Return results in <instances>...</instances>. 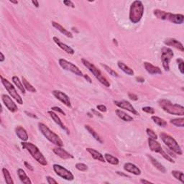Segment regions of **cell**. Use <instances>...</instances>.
Instances as JSON below:
<instances>
[{"mask_svg":"<svg viewBox=\"0 0 184 184\" xmlns=\"http://www.w3.org/2000/svg\"><path fill=\"white\" fill-rule=\"evenodd\" d=\"M21 144L22 148L26 149L30 153L32 157H33L38 163H40V164L42 165H44V166L48 165L47 160H46L44 155H43V153H41L40 150H39V148L36 145H34V144L31 143V142H22Z\"/></svg>","mask_w":184,"mask_h":184,"instance_id":"6da1fadb","label":"cell"},{"mask_svg":"<svg viewBox=\"0 0 184 184\" xmlns=\"http://www.w3.org/2000/svg\"><path fill=\"white\" fill-rule=\"evenodd\" d=\"M158 104L160 107L167 113L181 117L184 115V107L183 106L177 104H172L167 99H160Z\"/></svg>","mask_w":184,"mask_h":184,"instance_id":"7a4b0ae2","label":"cell"},{"mask_svg":"<svg viewBox=\"0 0 184 184\" xmlns=\"http://www.w3.org/2000/svg\"><path fill=\"white\" fill-rule=\"evenodd\" d=\"M144 13V6L141 1L136 0L131 4L130 10V21L134 24L139 22L141 20Z\"/></svg>","mask_w":184,"mask_h":184,"instance_id":"3957f363","label":"cell"},{"mask_svg":"<svg viewBox=\"0 0 184 184\" xmlns=\"http://www.w3.org/2000/svg\"><path fill=\"white\" fill-rule=\"evenodd\" d=\"M153 14L158 19L168 20V21L174 23V24L181 25L183 24L184 21V16L181 15V14H172L160 10H155L153 12Z\"/></svg>","mask_w":184,"mask_h":184,"instance_id":"277c9868","label":"cell"},{"mask_svg":"<svg viewBox=\"0 0 184 184\" xmlns=\"http://www.w3.org/2000/svg\"><path fill=\"white\" fill-rule=\"evenodd\" d=\"M38 128L43 136H44L48 141H50L51 143L54 144L55 145H56L58 147H63V142L61 140V138H60V137L58 135H56V133L50 130V129L48 128V126H46L45 124L39 123Z\"/></svg>","mask_w":184,"mask_h":184,"instance_id":"5b68a950","label":"cell"},{"mask_svg":"<svg viewBox=\"0 0 184 184\" xmlns=\"http://www.w3.org/2000/svg\"><path fill=\"white\" fill-rule=\"evenodd\" d=\"M82 63L84 64L85 67H86L89 69V71L94 75V76L99 81L101 84H102L104 86L106 87H109L110 86V83L108 81V80L106 79L105 76H104L102 73L101 72L99 69H98L94 65L93 63H91L87 60L82 58L81 59Z\"/></svg>","mask_w":184,"mask_h":184,"instance_id":"8992f818","label":"cell"},{"mask_svg":"<svg viewBox=\"0 0 184 184\" xmlns=\"http://www.w3.org/2000/svg\"><path fill=\"white\" fill-rule=\"evenodd\" d=\"M160 137L161 138V140H163V142L166 145L168 148L171 150H172L173 153L178 155H182V150H181L180 145H179L178 142H176V140H175L173 137L165 132H161Z\"/></svg>","mask_w":184,"mask_h":184,"instance_id":"52a82bcc","label":"cell"},{"mask_svg":"<svg viewBox=\"0 0 184 184\" xmlns=\"http://www.w3.org/2000/svg\"><path fill=\"white\" fill-rule=\"evenodd\" d=\"M148 145H149L150 149L153 152H155V153L161 154V155H162L165 160L169 161L170 163H175L174 160H172V158L171 157V156H170L169 155H168V154L165 153L164 150H163L162 147H161V145H160V144L156 140L152 139V138L149 137Z\"/></svg>","mask_w":184,"mask_h":184,"instance_id":"ba28073f","label":"cell"},{"mask_svg":"<svg viewBox=\"0 0 184 184\" xmlns=\"http://www.w3.org/2000/svg\"><path fill=\"white\" fill-rule=\"evenodd\" d=\"M1 80H2V84L4 85V88H5L6 90L9 92V94H10L12 97L15 99L16 102H17L18 104H22L23 101L22 99L21 96H20V94L17 93V91L15 89V86H14L7 79H4L2 76H1Z\"/></svg>","mask_w":184,"mask_h":184,"instance_id":"9c48e42d","label":"cell"},{"mask_svg":"<svg viewBox=\"0 0 184 184\" xmlns=\"http://www.w3.org/2000/svg\"><path fill=\"white\" fill-rule=\"evenodd\" d=\"M173 56L174 53L171 48L163 47L161 50V61L165 71H168L170 70V62Z\"/></svg>","mask_w":184,"mask_h":184,"instance_id":"30bf717a","label":"cell"},{"mask_svg":"<svg viewBox=\"0 0 184 184\" xmlns=\"http://www.w3.org/2000/svg\"><path fill=\"white\" fill-rule=\"evenodd\" d=\"M58 63L60 66L63 69H64V70L70 71V72L74 73L75 75L79 76H84L82 71L80 70L79 67H77L76 66L74 65V64L72 63H71V62L66 61V60L63 58H61L59 59Z\"/></svg>","mask_w":184,"mask_h":184,"instance_id":"8fae6325","label":"cell"},{"mask_svg":"<svg viewBox=\"0 0 184 184\" xmlns=\"http://www.w3.org/2000/svg\"><path fill=\"white\" fill-rule=\"evenodd\" d=\"M53 168L55 172H56L58 176L66 179V180L73 181L74 179V176H73L72 172L65 168L64 167L61 166V165L54 164L53 166Z\"/></svg>","mask_w":184,"mask_h":184,"instance_id":"7c38bea8","label":"cell"},{"mask_svg":"<svg viewBox=\"0 0 184 184\" xmlns=\"http://www.w3.org/2000/svg\"><path fill=\"white\" fill-rule=\"evenodd\" d=\"M114 104L117 106V107H118L119 108H121V109H126L129 111L131 113L134 114L135 115H138V112L136 111V109H135L134 107L131 104L127 102V101L126 100H121V101H114Z\"/></svg>","mask_w":184,"mask_h":184,"instance_id":"4fadbf2b","label":"cell"},{"mask_svg":"<svg viewBox=\"0 0 184 184\" xmlns=\"http://www.w3.org/2000/svg\"><path fill=\"white\" fill-rule=\"evenodd\" d=\"M2 99L3 102L4 104L5 105V107L10 110L12 112H15L18 110L17 106L16 105V104L13 102V100L6 94H2Z\"/></svg>","mask_w":184,"mask_h":184,"instance_id":"5bb4252c","label":"cell"},{"mask_svg":"<svg viewBox=\"0 0 184 184\" xmlns=\"http://www.w3.org/2000/svg\"><path fill=\"white\" fill-rule=\"evenodd\" d=\"M53 96L56 97L57 99H58L60 102H61L63 104H64L66 107H71V103L68 96L66 95L65 93L62 92L61 91L59 90H55L52 92Z\"/></svg>","mask_w":184,"mask_h":184,"instance_id":"9a60e30c","label":"cell"},{"mask_svg":"<svg viewBox=\"0 0 184 184\" xmlns=\"http://www.w3.org/2000/svg\"><path fill=\"white\" fill-rule=\"evenodd\" d=\"M164 43L168 46H172V47L176 48V49H178V50H180V51H181V52L184 51L183 44L180 42V41L176 40V39L167 38L165 40Z\"/></svg>","mask_w":184,"mask_h":184,"instance_id":"2e32d148","label":"cell"},{"mask_svg":"<svg viewBox=\"0 0 184 184\" xmlns=\"http://www.w3.org/2000/svg\"><path fill=\"white\" fill-rule=\"evenodd\" d=\"M53 40L54 43H56V44L60 48H61L62 50L67 53L70 55L74 54V50H73L72 48H71L70 46H68L66 44H65V43H63V42H61L58 38H56V37H53Z\"/></svg>","mask_w":184,"mask_h":184,"instance_id":"e0dca14e","label":"cell"},{"mask_svg":"<svg viewBox=\"0 0 184 184\" xmlns=\"http://www.w3.org/2000/svg\"><path fill=\"white\" fill-rule=\"evenodd\" d=\"M53 153L56 154V155H58V157L63 160H68L73 158V155H71L70 153H68L67 151H66L65 150L61 148V147H58V148H53Z\"/></svg>","mask_w":184,"mask_h":184,"instance_id":"ac0fdd59","label":"cell"},{"mask_svg":"<svg viewBox=\"0 0 184 184\" xmlns=\"http://www.w3.org/2000/svg\"><path fill=\"white\" fill-rule=\"evenodd\" d=\"M144 67L150 74H162V71L160 70L159 67L154 66L152 63H148V62H144Z\"/></svg>","mask_w":184,"mask_h":184,"instance_id":"d6986e66","label":"cell"},{"mask_svg":"<svg viewBox=\"0 0 184 184\" xmlns=\"http://www.w3.org/2000/svg\"><path fill=\"white\" fill-rule=\"evenodd\" d=\"M124 170L126 172H130V173L136 175V176H140V175L141 174V170H140L137 165L132 164V163H125V164L124 165Z\"/></svg>","mask_w":184,"mask_h":184,"instance_id":"ffe728a7","label":"cell"},{"mask_svg":"<svg viewBox=\"0 0 184 184\" xmlns=\"http://www.w3.org/2000/svg\"><path fill=\"white\" fill-rule=\"evenodd\" d=\"M15 132L17 136L22 140L23 142H26L28 140V134H27L26 130L21 126H18L15 128Z\"/></svg>","mask_w":184,"mask_h":184,"instance_id":"44dd1931","label":"cell"},{"mask_svg":"<svg viewBox=\"0 0 184 184\" xmlns=\"http://www.w3.org/2000/svg\"><path fill=\"white\" fill-rule=\"evenodd\" d=\"M86 151L90 154L94 160L100 161V162H102V163L105 162V158L104 157V155L102 153H99V152L96 150L95 149L88 148H86Z\"/></svg>","mask_w":184,"mask_h":184,"instance_id":"7402d4cb","label":"cell"},{"mask_svg":"<svg viewBox=\"0 0 184 184\" xmlns=\"http://www.w3.org/2000/svg\"><path fill=\"white\" fill-rule=\"evenodd\" d=\"M48 113L49 114L50 117H51V118L53 119V120L55 122H56L57 124L58 125H59L60 126H61V127L62 129H63V130L66 131L67 134H69V131H68V130L67 129V127H66V126L63 125V122H62L61 118H60V117L58 116V115L56 113H55L54 112H53L52 110H51V111L48 112Z\"/></svg>","mask_w":184,"mask_h":184,"instance_id":"603a6c76","label":"cell"},{"mask_svg":"<svg viewBox=\"0 0 184 184\" xmlns=\"http://www.w3.org/2000/svg\"><path fill=\"white\" fill-rule=\"evenodd\" d=\"M51 24L55 28H56V30H58L61 32V33L64 34V35L67 37V38H73V34L72 33H71V32H69L68 30H67L64 28V27L62 26V25H61L59 24V23H58L56 22H54V21H52L51 22Z\"/></svg>","mask_w":184,"mask_h":184,"instance_id":"cb8c5ba5","label":"cell"},{"mask_svg":"<svg viewBox=\"0 0 184 184\" xmlns=\"http://www.w3.org/2000/svg\"><path fill=\"white\" fill-rule=\"evenodd\" d=\"M17 174L18 176L20 179V181H22L23 183L25 184H31L32 181H30V179L29 178V177L27 176L26 172H25L24 170H22L21 168L17 170Z\"/></svg>","mask_w":184,"mask_h":184,"instance_id":"d4e9b609","label":"cell"},{"mask_svg":"<svg viewBox=\"0 0 184 184\" xmlns=\"http://www.w3.org/2000/svg\"><path fill=\"white\" fill-rule=\"evenodd\" d=\"M117 66H118V67L120 68L124 73H125L126 74H127L129 76L134 75V71H133L131 68L129 67L128 66H126V64L122 63V62L121 61L117 62Z\"/></svg>","mask_w":184,"mask_h":184,"instance_id":"484cf974","label":"cell"},{"mask_svg":"<svg viewBox=\"0 0 184 184\" xmlns=\"http://www.w3.org/2000/svg\"><path fill=\"white\" fill-rule=\"evenodd\" d=\"M148 157L150 158V160L152 164H153L154 166L158 170V171H160L161 172H163V173H165V172H166V169H165V168L160 163L158 162L157 160L152 157V156L149 155Z\"/></svg>","mask_w":184,"mask_h":184,"instance_id":"4316f807","label":"cell"},{"mask_svg":"<svg viewBox=\"0 0 184 184\" xmlns=\"http://www.w3.org/2000/svg\"><path fill=\"white\" fill-rule=\"evenodd\" d=\"M116 114L118 117H119L121 119L125 121V122H132L133 121L132 117H131L130 115H129L126 113V112L122 111L120 109H117L116 110Z\"/></svg>","mask_w":184,"mask_h":184,"instance_id":"83f0119b","label":"cell"},{"mask_svg":"<svg viewBox=\"0 0 184 184\" xmlns=\"http://www.w3.org/2000/svg\"><path fill=\"white\" fill-rule=\"evenodd\" d=\"M85 128H86V130L89 132V134L91 135L92 136H93V137L96 140V141L100 142V143H103L102 139L99 137V135L97 133L94 131L93 128L91 127V126H89V125H85Z\"/></svg>","mask_w":184,"mask_h":184,"instance_id":"f1b7e54d","label":"cell"},{"mask_svg":"<svg viewBox=\"0 0 184 184\" xmlns=\"http://www.w3.org/2000/svg\"><path fill=\"white\" fill-rule=\"evenodd\" d=\"M104 157L105 158V160L107 161L108 163H110V164L112 165H117L119 164V159L116 157H114V156L110 155V154H108V153H106L104 155Z\"/></svg>","mask_w":184,"mask_h":184,"instance_id":"f546056e","label":"cell"},{"mask_svg":"<svg viewBox=\"0 0 184 184\" xmlns=\"http://www.w3.org/2000/svg\"><path fill=\"white\" fill-rule=\"evenodd\" d=\"M22 82L23 84V86H24V87H25V89H26L27 91L32 92V93H35L36 92L35 88H34V87L31 84H30V83L27 80V79L23 76L22 77Z\"/></svg>","mask_w":184,"mask_h":184,"instance_id":"4dcf8cb0","label":"cell"},{"mask_svg":"<svg viewBox=\"0 0 184 184\" xmlns=\"http://www.w3.org/2000/svg\"><path fill=\"white\" fill-rule=\"evenodd\" d=\"M12 79V81H13L14 84H15V86L20 89V91H21L22 93L25 94V89L24 86H23V84L21 82V80H20L19 78H18L17 76H14Z\"/></svg>","mask_w":184,"mask_h":184,"instance_id":"1f68e13d","label":"cell"},{"mask_svg":"<svg viewBox=\"0 0 184 184\" xmlns=\"http://www.w3.org/2000/svg\"><path fill=\"white\" fill-rule=\"evenodd\" d=\"M151 119L156 124V125L161 126V127H165L168 125L166 121H165L163 119L160 118V117H158L157 116H152Z\"/></svg>","mask_w":184,"mask_h":184,"instance_id":"d6a6232c","label":"cell"},{"mask_svg":"<svg viewBox=\"0 0 184 184\" xmlns=\"http://www.w3.org/2000/svg\"><path fill=\"white\" fill-rule=\"evenodd\" d=\"M2 172H3L4 178H5L6 183L7 184H14V181L12 178L10 172H9L8 170L4 168H2Z\"/></svg>","mask_w":184,"mask_h":184,"instance_id":"836d02e7","label":"cell"},{"mask_svg":"<svg viewBox=\"0 0 184 184\" xmlns=\"http://www.w3.org/2000/svg\"><path fill=\"white\" fill-rule=\"evenodd\" d=\"M171 123L172 125H173L176 126H179V127H183L184 126V118L181 117V118H176L172 119L171 120Z\"/></svg>","mask_w":184,"mask_h":184,"instance_id":"e575fe53","label":"cell"},{"mask_svg":"<svg viewBox=\"0 0 184 184\" xmlns=\"http://www.w3.org/2000/svg\"><path fill=\"white\" fill-rule=\"evenodd\" d=\"M172 175L174 176L175 178H176L177 180L180 181L181 183H184V175L183 172L178 171H172Z\"/></svg>","mask_w":184,"mask_h":184,"instance_id":"d590c367","label":"cell"},{"mask_svg":"<svg viewBox=\"0 0 184 184\" xmlns=\"http://www.w3.org/2000/svg\"><path fill=\"white\" fill-rule=\"evenodd\" d=\"M76 168L77 170H79L80 171L82 172H85L88 170V166L84 163H79L76 164Z\"/></svg>","mask_w":184,"mask_h":184,"instance_id":"8d00e7d4","label":"cell"},{"mask_svg":"<svg viewBox=\"0 0 184 184\" xmlns=\"http://www.w3.org/2000/svg\"><path fill=\"white\" fill-rule=\"evenodd\" d=\"M102 66H103V67L104 68L105 70L107 71V72L109 73L110 75H112V76H115V77H118L119 76L118 73H117L115 71H114L113 69H112L111 68H109V66L104 65V64H102Z\"/></svg>","mask_w":184,"mask_h":184,"instance_id":"74e56055","label":"cell"},{"mask_svg":"<svg viewBox=\"0 0 184 184\" xmlns=\"http://www.w3.org/2000/svg\"><path fill=\"white\" fill-rule=\"evenodd\" d=\"M146 132L150 138H152V139H154V140L158 139V135H156L155 132H154L153 130H151V129H149V128L147 129Z\"/></svg>","mask_w":184,"mask_h":184,"instance_id":"f35d334b","label":"cell"},{"mask_svg":"<svg viewBox=\"0 0 184 184\" xmlns=\"http://www.w3.org/2000/svg\"><path fill=\"white\" fill-rule=\"evenodd\" d=\"M177 63H178V68H179V71H180V72L183 74L184 73V71H183V60L182 58H178L176 60Z\"/></svg>","mask_w":184,"mask_h":184,"instance_id":"ab89813d","label":"cell"},{"mask_svg":"<svg viewBox=\"0 0 184 184\" xmlns=\"http://www.w3.org/2000/svg\"><path fill=\"white\" fill-rule=\"evenodd\" d=\"M142 111L146 112V113H148V114H155V109H154L153 107H142Z\"/></svg>","mask_w":184,"mask_h":184,"instance_id":"60d3db41","label":"cell"},{"mask_svg":"<svg viewBox=\"0 0 184 184\" xmlns=\"http://www.w3.org/2000/svg\"><path fill=\"white\" fill-rule=\"evenodd\" d=\"M96 108H97V109L100 112H106L107 111V108L106 106L103 105V104H100V105H97L96 106Z\"/></svg>","mask_w":184,"mask_h":184,"instance_id":"b9f144b4","label":"cell"},{"mask_svg":"<svg viewBox=\"0 0 184 184\" xmlns=\"http://www.w3.org/2000/svg\"><path fill=\"white\" fill-rule=\"evenodd\" d=\"M63 4H65L66 6L70 7H72V8L75 7L74 4L73 3V2L70 1V0H65V1H63Z\"/></svg>","mask_w":184,"mask_h":184,"instance_id":"7bdbcfd3","label":"cell"},{"mask_svg":"<svg viewBox=\"0 0 184 184\" xmlns=\"http://www.w3.org/2000/svg\"><path fill=\"white\" fill-rule=\"evenodd\" d=\"M46 179H47L48 183H49V184H58L57 181L56 180H55L54 178H53L52 177L47 176V177H46Z\"/></svg>","mask_w":184,"mask_h":184,"instance_id":"ee69618b","label":"cell"},{"mask_svg":"<svg viewBox=\"0 0 184 184\" xmlns=\"http://www.w3.org/2000/svg\"><path fill=\"white\" fill-rule=\"evenodd\" d=\"M51 110L52 111H56V112H58L60 113L63 114V115H66V113L63 112V109H61L60 107H53L51 108Z\"/></svg>","mask_w":184,"mask_h":184,"instance_id":"f6af8a7d","label":"cell"},{"mask_svg":"<svg viewBox=\"0 0 184 184\" xmlns=\"http://www.w3.org/2000/svg\"><path fill=\"white\" fill-rule=\"evenodd\" d=\"M128 96L130 99H132L133 101H137L138 99V96L136 95V94H132V93H129L128 94Z\"/></svg>","mask_w":184,"mask_h":184,"instance_id":"bcb514c9","label":"cell"},{"mask_svg":"<svg viewBox=\"0 0 184 184\" xmlns=\"http://www.w3.org/2000/svg\"><path fill=\"white\" fill-rule=\"evenodd\" d=\"M24 164H25V166L27 168V169L29 170V171H34V168H33V167L32 166V165H30V164H29L27 162H26V161H25V162L24 163Z\"/></svg>","mask_w":184,"mask_h":184,"instance_id":"7dc6e473","label":"cell"},{"mask_svg":"<svg viewBox=\"0 0 184 184\" xmlns=\"http://www.w3.org/2000/svg\"><path fill=\"white\" fill-rule=\"evenodd\" d=\"M25 114H27V116H29V117H33V118L38 119V117H37L35 114H31L30 112H25Z\"/></svg>","mask_w":184,"mask_h":184,"instance_id":"c3c4849f","label":"cell"},{"mask_svg":"<svg viewBox=\"0 0 184 184\" xmlns=\"http://www.w3.org/2000/svg\"><path fill=\"white\" fill-rule=\"evenodd\" d=\"M83 76H84V77L85 78V79H86V80H87V81H88L89 83H92V81H91V78L89 77L88 75L85 74V75Z\"/></svg>","mask_w":184,"mask_h":184,"instance_id":"681fc988","label":"cell"},{"mask_svg":"<svg viewBox=\"0 0 184 184\" xmlns=\"http://www.w3.org/2000/svg\"><path fill=\"white\" fill-rule=\"evenodd\" d=\"M92 112H93V113L94 114H96V116H99V117H102V114H101L100 113H99L98 112H96L95 109H92Z\"/></svg>","mask_w":184,"mask_h":184,"instance_id":"f907efd6","label":"cell"},{"mask_svg":"<svg viewBox=\"0 0 184 184\" xmlns=\"http://www.w3.org/2000/svg\"><path fill=\"white\" fill-rule=\"evenodd\" d=\"M136 80L137 82H140V83H143L145 81V79L142 77H137Z\"/></svg>","mask_w":184,"mask_h":184,"instance_id":"816d5d0a","label":"cell"},{"mask_svg":"<svg viewBox=\"0 0 184 184\" xmlns=\"http://www.w3.org/2000/svg\"><path fill=\"white\" fill-rule=\"evenodd\" d=\"M32 3H33L37 8H38L39 6H40L39 5V2L38 1H36V0H33V1H32Z\"/></svg>","mask_w":184,"mask_h":184,"instance_id":"f5cc1de1","label":"cell"},{"mask_svg":"<svg viewBox=\"0 0 184 184\" xmlns=\"http://www.w3.org/2000/svg\"><path fill=\"white\" fill-rule=\"evenodd\" d=\"M140 182L142 183H153V182H150V181H146L145 180V179H141V180H140Z\"/></svg>","mask_w":184,"mask_h":184,"instance_id":"db71d44e","label":"cell"},{"mask_svg":"<svg viewBox=\"0 0 184 184\" xmlns=\"http://www.w3.org/2000/svg\"><path fill=\"white\" fill-rule=\"evenodd\" d=\"M0 56H1V58H0V62H3L4 61V59H5V57H4V56L2 52L0 53Z\"/></svg>","mask_w":184,"mask_h":184,"instance_id":"11a10c76","label":"cell"},{"mask_svg":"<svg viewBox=\"0 0 184 184\" xmlns=\"http://www.w3.org/2000/svg\"><path fill=\"white\" fill-rule=\"evenodd\" d=\"M117 173L118 174V175H119V176H125V177H129L127 175H126V174H124L122 172H119V171H117Z\"/></svg>","mask_w":184,"mask_h":184,"instance_id":"9f6ffc18","label":"cell"},{"mask_svg":"<svg viewBox=\"0 0 184 184\" xmlns=\"http://www.w3.org/2000/svg\"><path fill=\"white\" fill-rule=\"evenodd\" d=\"M11 3H13V4H18V2L17 1H13V0H10V1Z\"/></svg>","mask_w":184,"mask_h":184,"instance_id":"6f0895ef","label":"cell"}]
</instances>
